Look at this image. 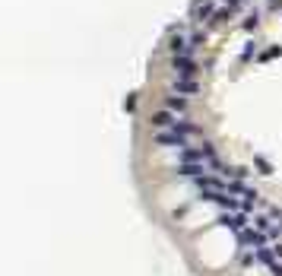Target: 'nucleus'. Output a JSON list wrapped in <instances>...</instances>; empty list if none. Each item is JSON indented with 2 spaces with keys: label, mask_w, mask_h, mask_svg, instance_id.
<instances>
[{
  "label": "nucleus",
  "mask_w": 282,
  "mask_h": 276,
  "mask_svg": "<svg viewBox=\"0 0 282 276\" xmlns=\"http://www.w3.org/2000/svg\"><path fill=\"white\" fill-rule=\"evenodd\" d=\"M228 16H232V6H219V10L212 13V19H210V23H206V25H222Z\"/></svg>",
  "instance_id": "ddd939ff"
},
{
  "label": "nucleus",
  "mask_w": 282,
  "mask_h": 276,
  "mask_svg": "<svg viewBox=\"0 0 282 276\" xmlns=\"http://www.w3.org/2000/svg\"><path fill=\"white\" fill-rule=\"evenodd\" d=\"M156 146H178V150H184V146H190V143H187L184 133H178V130H159Z\"/></svg>",
  "instance_id": "20e7f679"
},
{
  "label": "nucleus",
  "mask_w": 282,
  "mask_h": 276,
  "mask_svg": "<svg viewBox=\"0 0 282 276\" xmlns=\"http://www.w3.org/2000/svg\"><path fill=\"white\" fill-rule=\"evenodd\" d=\"M254 165H257V172L263 175V178H270V175H273V162H270V159H263V156H254Z\"/></svg>",
  "instance_id": "4468645a"
},
{
  "label": "nucleus",
  "mask_w": 282,
  "mask_h": 276,
  "mask_svg": "<svg viewBox=\"0 0 282 276\" xmlns=\"http://www.w3.org/2000/svg\"><path fill=\"white\" fill-rule=\"evenodd\" d=\"M168 51H171V57H190L193 45H190V38H184V35H171Z\"/></svg>",
  "instance_id": "39448f33"
},
{
  "label": "nucleus",
  "mask_w": 282,
  "mask_h": 276,
  "mask_svg": "<svg viewBox=\"0 0 282 276\" xmlns=\"http://www.w3.org/2000/svg\"><path fill=\"white\" fill-rule=\"evenodd\" d=\"M137 105H140V92H130V96L124 99V111L133 114V111H137Z\"/></svg>",
  "instance_id": "f3484780"
},
{
  "label": "nucleus",
  "mask_w": 282,
  "mask_h": 276,
  "mask_svg": "<svg viewBox=\"0 0 282 276\" xmlns=\"http://www.w3.org/2000/svg\"><path fill=\"white\" fill-rule=\"evenodd\" d=\"M162 105H165V111L174 114V111H184V108H187V99H184V96H165Z\"/></svg>",
  "instance_id": "9d476101"
},
{
  "label": "nucleus",
  "mask_w": 282,
  "mask_h": 276,
  "mask_svg": "<svg viewBox=\"0 0 282 276\" xmlns=\"http://www.w3.org/2000/svg\"><path fill=\"white\" fill-rule=\"evenodd\" d=\"M251 57H257V42H254V38H247L244 48H241V64H247Z\"/></svg>",
  "instance_id": "f8f14e48"
},
{
  "label": "nucleus",
  "mask_w": 282,
  "mask_h": 276,
  "mask_svg": "<svg viewBox=\"0 0 282 276\" xmlns=\"http://www.w3.org/2000/svg\"><path fill=\"white\" fill-rule=\"evenodd\" d=\"M238 245H241V248H254V251H257V248L266 245V235L247 226V228H241V232H238Z\"/></svg>",
  "instance_id": "7ed1b4c3"
},
{
  "label": "nucleus",
  "mask_w": 282,
  "mask_h": 276,
  "mask_svg": "<svg viewBox=\"0 0 282 276\" xmlns=\"http://www.w3.org/2000/svg\"><path fill=\"white\" fill-rule=\"evenodd\" d=\"M171 130L184 133V137H187V133H190V137H197V133H200V127H197V124H190V121H174V127H171Z\"/></svg>",
  "instance_id": "9b49d317"
},
{
  "label": "nucleus",
  "mask_w": 282,
  "mask_h": 276,
  "mask_svg": "<svg viewBox=\"0 0 282 276\" xmlns=\"http://www.w3.org/2000/svg\"><path fill=\"white\" fill-rule=\"evenodd\" d=\"M187 38H190V45H203V42H206V32H203V29H197V32H190Z\"/></svg>",
  "instance_id": "a211bd4d"
},
{
  "label": "nucleus",
  "mask_w": 282,
  "mask_h": 276,
  "mask_svg": "<svg viewBox=\"0 0 282 276\" xmlns=\"http://www.w3.org/2000/svg\"><path fill=\"white\" fill-rule=\"evenodd\" d=\"M178 156H181V165H184V162H206L203 146H184V150H181Z\"/></svg>",
  "instance_id": "6e6552de"
},
{
  "label": "nucleus",
  "mask_w": 282,
  "mask_h": 276,
  "mask_svg": "<svg viewBox=\"0 0 282 276\" xmlns=\"http://www.w3.org/2000/svg\"><path fill=\"white\" fill-rule=\"evenodd\" d=\"M174 121H178V118H174L171 111H165V108H162V111H156V114L149 118V124H152V127H159V130H171Z\"/></svg>",
  "instance_id": "0eeeda50"
},
{
  "label": "nucleus",
  "mask_w": 282,
  "mask_h": 276,
  "mask_svg": "<svg viewBox=\"0 0 282 276\" xmlns=\"http://www.w3.org/2000/svg\"><path fill=\"white\" fill-rule=\"evenodd\" d=\"M273 251H276V257L282 260V241H279V245H276V248H273Z\"/></svg>",
  "instance_id": "6ab92c4d"
},
{
  "label": "nucleus",
  "mask_w": 282,
  "mask_h": 276,
  "mask_svg": "<svg viewBox=\"0 0 282 276\" xmlns=\"http://www.w3.org/2000/svg\"><path fill=\"white\" fill-rule=\"evenodd\" d=\"M171 67H174L178 79H197V73H200V64L193 57H171Z\"/></svg>",
  "instance_id": "f257e3e1"
},
{
  "label": "nucleus",
  "mask_w": 282,
  "mask_h": 276,
  "mask_svg": "<svg viewBox=\"0 0 282 276\" xmlns=\"http://www.w3.org/2000/svg\"><path fill=\"white\" fill-rule=\"evenodd\" d=\"M174 175H178V178H203L206 175V162H184V165H178L174 168Z\"/></svg>",
  "instance_id": "423d86ee"
},
{
  "label": "nucleus",
  "mask_w": 282,
  "mask_h": 276,
  "mask_svg": "<svg viewBox=\"0 0 282 276\" xmlns=\"http://www.w3.org/2000/svg\"><path fill=\"white\" fill-rule=\"evenodd\" d=\"M171 89L181 92V96H197V92H200V83H197V79H174Z\"/></svg>",
  "instance_id": "1a4fd4ad"
},
{
  "label": "nucleus",
  "mask_w": 282,
  "mask_h": 276,
  "mask_svg": "<svg viewBox=\"0 0 282 276\" xmlns=\"http://www.w3.org/2000/svg\"><path fill=\"white\" fill-rule=\"evenodd\" d=\"M276 57H282L279 45H273V48H266V51H260V54H257V60H263V64H266V60H276Z\"/></svg>",
  "instance_id": "dca6fc26"
},
{
  "label": "nucleus",
  "mask_w": 282,
  "mask_h": 276,
  "mask_svg": "<svg viewBox=\"0 0 282 276\" xmlns=\"http://www.w3.org/2000/svg\"><path fill=\"white\" fill-rule=\"evenodd\" d=\"M257 25H260V16H257V13H247V16L241 19V29H244V32H257Z\"/></svg>",
  "instance_id": "2eb2a0df"
},
{
  "label": "nucleus",
  "mask_w": 282,
  "mask_h": 276,
  "mask_svg": "<svg viewBox=\"0 0 282 276\" xmlns=\"http://www.w3.org/2000/svg\"><path fill=\"white\" fill-rule=\"evenodd\" d=\"M216 13V0H190V23H210Z\"/></svg>",
  "instance_id": "f03ea898"
}]
</instances>
